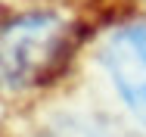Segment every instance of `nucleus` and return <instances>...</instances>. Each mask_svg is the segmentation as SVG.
I'll use <instances>...</instances> for the list:
<instances>
[{
  "label": "nucleus",
  "mask_w": 146,
  "mask_h": 137,
  "mask_svg": "<svg viewBox=\"0 0 146 137\" xmlns=\"http://www.w3.org/2000/svg\"><path fill=\"white\" fill-rule=\"evenodd\" d=\"M103 65L124 106L146 125V22L118 28L103 47Z\"/></svg>",
  "instance_id": "nucleus-2"
},
{
  "label": "nucleus",
  "mask_w": 146,
  "mask_h": 137,
  "mask_svg": "<svg viewBox=\"0 0 146 137\" xmlns=\"http://www.w3.org/2000/svg\"><path fill=\"white\" fill-rule=\"evenodd\" d=\"M72 25L53 13H28L0 25V87L28 90L47 84L72 56Z\"/></svg>",
  "instance_id": "nucleus-1"
}]
</instances>
